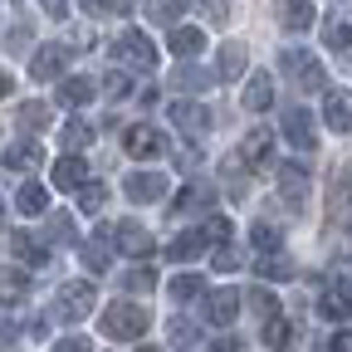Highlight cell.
Masks as SVG:
<instances>
[{"label": "cell", "instance_id": "6da1fadb", "mask_svg": "<svg viewBox=\"0 0 352 352\" xmlns=\"http://www.w3.org/2000/svg\"><path fill=\"white\" fill-rule=\"evenodd\" d=\"M103 333L118 342H132L147 333V308L142 303H108L103 308Z\"/></svg>", "mask_w": 352, "mask_h": 352}, {"label": "cell", "instance_id": "7a4b0ae2", "mask_svg": "<svg viewBox=\"0 0 352 352\" xmlns=\"http://www.w3.org/2000/svg\"><path fill=\"white\" fill-rule=\"evenodd\" d=\"M94 314V284L88 279H69L59 294H54V318L59 323H78Z\"/></svg>", "mask_w": 352, "mask_h": 352}, {"label": "cell", "instance_id": "3957f363", "mask_svg": "<svg viewBox=\"0 0 352 352\" xmlns=\"http://www.w3.org/2000/svg\"><path fill=\"white\" fill-rule=\"evenodd\" d=\"M122 147H127V157H132V162H152V157H162V152H166V138H162L157 127L138 122V127H127Z\"/></svg>", "mask_w": 352, "mask_h": 352}, {"label": "cell", "instance_id": "277c9868", "mask_svg": "<svg viewBox=\"0 0 352 352\" xmlns=\"http://www.w3.org/2000/svg\"><path fill=\"white\" fill-rule=\"evenodd\" d=\"M113 50H118V59H122V64L157 69V50H152V39H147V34H138V30H127V34L113 44Z\"/></svg>", "mask_w": 352, "mask_h": 352}, {"label": "cell", "instance_id": "5b68a950", "mask_svg": "<svg viewBox=\"0 0 352 352\" xmlns=\"http://www.w3.org/2000/svg\"><path fill=\"white\" fill-rule=\"evenodd\" d=\"M294 78H298V88H323V64L308 54V50H284V59H279Z\"/></svg>", "mask_w": 352, "mask_h": 352}, {"label": "cell", "instance_id": "8992f818", "mask_svg": "<svg viewBox=\"0 0 352 352\" xmlns=\"http://www.w3.org/2000/svg\"><path fill=\"white\" fill-rule=\"evenodd\" d=\"M284 138L298 147V152H314L318 147V132H314V118H308L303 108H289L284 113Z\"/></svg>", "mask_w": 352, "mask_h": 352}, {"label": "cell", "instance_id": "52a82bcc", "mask_svg": "<svg viewBox=\"0 0 352 352\" xmlns=\"http://www.w3.org/2000/svg\"><path fill=\"white\" fill-rule=\"evenodd\" d=\"M108 240H113L122 254H138V259H142V254H152V235H147L142 226H132V220L113 226V230H108Z\"/></svg>", "mask_w": 352, "mask_h": 352}, {"label": "cell", "instance_id": "ba28073f", "mask_svg": "<svg viewBox=\"0 0 352 352\" xmlns=\"http://www.w3.org/2000/svg\"><path fill=\"white\" fill-rule=\"evenodd\" d=\"M166 176L162 171H132L127 176V201H162L166 196Z\"/></svg>", "mask_w": 352, "mask_h": 352}, {"label": "cell", "instance_id": "9c48e42d", "mask_svg": "<svg viewBox=\"0 0 352 352\" xmlns=\"http://www.w3.org/2000/svg\"><path fill=\"white\" fill-rule=\"evenodd\" d=\"M235 314H240V294H235V289H215V294L206 298V318H210L215 328H230Z\"/></svg>", "mask_w": 352, "mask_h": 352}, {"label": "cell", "instance_id": "30bf717a", "mask_svg": "<svg viewBox=\"0 0 352 352\" xmlns=\"http://www.w3.org/2000/svg\"><path fill=\"white\" fill-rule=\"evenodd\" d=\"M64 64H69V50H59V44H44V50L34 54V64H30V74H34L39 83H50V78L64 74Z\"/></svg>", "mask_w": 352, "mask_h": 352}, {"label": "cell", "instance_id": "8fae6325", "mask_svg": "<svg viewBox=\"0 0 352 352\" xmlns=\"http://www.w3.org/2000/svg\"><path fill=\"white\" fill-rule=\"evenodd\" d=\"M323 122L333 132H352V98L342 94V88H333V94L323 98Z\"/></svg>", "mask_w": 352, "mask_h": 352}, {"label": "cell", "instance_id": "7c38bea8", "mask_svg": "<svg viewBox=\"0 0 352 352\" xmlns=\"http://www.w3.org/2000/svg\"><path fill=\"white\" fill-rule=\"evenodd\" d=\"M206 50V30H191V25H176L171 30V54L176 59H196Z\"/></svg>", "mask_w": 352, "mask_h": 352}, {"label": "cell", "instance_id": "4fadbf2b", "mask_svg": "<svg viewBox=\"0 0 352 352\" xmlns=\"http://www.w3.org/2000/svg\"><path fill=\"white\" fill-rule=\"evenodd\" d=\"M83 182H88V162H83V157L54 162V186H59V191H78Z\"/></svg>", "mask_w": 352, "mask_h": 352}, {"label": "cell", "instance_id": "5bb4252c", "mask_svg": "<svg viewBox=\"0 0 352 352\" xmlns=\"http://www.w3.org/2000/svg\"><path fill=\"white\" fill-rule=\"evenodd\" d=\"M10 250H15V259H20V264H30V270L50 264V245H39V240H34V235H25V230H15Z\"/></svg>", "mask_w": 352, "mask_h": 352}, {"label": "cell", "instance_id": "9a60e30c", "mask_svg": "<svg viewBox=\"0 0 352 352\" xmlns=\"http://www.w3.org/2000/svg\"><path fill=\"white\" fill-rule=\"evenodd\" d=\"M274 103V83H270V74H250V83H245V108L250 113H264Z\"/></svg>", "mask_w": 352, "mask_h": 352}, {"label": "cell", "instance_id": "2e32d148", "mask_svg": "<svg viewBox=\"0 0 352 352\" xmlns=\"http://www.w3.org/2000/svg\"><path fill=\"white\" fill-rule=\"evenodd\" d=\"M279 196H284L289 206H303V196H308V176H303V166H284V171H279Z\"/></svg>", "mask_w": 352, "mask_h": 352}, {"label": "cell", "instance_id": "e0dca14e", "mask_svg": "<svg viewBox=\"0 0 352 352\" xmlns=\"http://www.w3.org/2000/svg\"><path fill=\"white\" fill-rule=\"evenodd\" d=\"M171 122H182L186 132H206L210 127V113L201 103H171Z\"/></svg>", "mask_w": 352, "mask_h": 352}, {"label": "cell", "instance_id": "ac0fdd59", "mask_svg": "<svg viewBox=\"0 0 352 352\" xmlns=\"http://www.w3.org/2000/svg\"><path fill=\"white\" fill-rule=\"evenodd\" d=\"M279 20L298 34V30L314 25V6H308V0H279Z\"/></svg>", "mask_w": 352, "mask_h": 352}, {"label": "cell", "instance_id": "d6986e66", "mask_svg": "<svg viewBox=\"0 0 352 352\" xmlns=\"http://www.w3.org/2000/svg\"><path fill=\"white\" fill-rule=\"evenodd\" d=\"M44 162V152L34 147V142H15V147H6V166L10 171H34Z\"/></svg>", "mask_w": 352, "mask_h": 352}, {"label": "cell", "instance_id": "ffe728a7", "mask_svg": "<svg viewBox=\"0 0 352 352\" xmlns=\"http://www.w3.org/2000/svg\"><path fill=\"white\" fill-rule=\"evenodd\" d=\"M206 250V240H201V230H182V235H176L171 245H166V254L176 259V264H186V259H196Z\"/></svg>", "mask_w": 352, "mask_h": 352}, {"label": "cell", "instance_id": "44dd1931", "mask_svg": "<svg viewBox=\"0 0 352 352\" xmlns=\"http://www.w3.org/2000/svg\"><path fill=\"white\" fill-rule=\"evenodd\" d=\"M270 142H274L270 132H264V127H254L250 138H245V147H240V157H245L250 166H264V162H270Z\"/></svg>", "mask_w": 352, "mask_h": 352}, {"label": "cell", "instance_id": "7402d4cb", "mask_svg": "<svg viewBox=\"0 0 352 352\" xmlns=\"http://www.w3.org/2000/svg\"><path fill=\"white\" fill-rule=\"evenodd\" d=\"M88 98H94V78H64V83H59V103L83 108Z\"/></svg>", "mask_w": 352, "mask_h": 352}, {"label": "cell", "instance_id": "603a6c76", "mask_svg": "<svg viewBox=\"0 0 352 352\" xmlns=\"http://www.w3.org/2000/svg\"><path fill=\"white\" fill-rule=\"evenodd\" d=\"M30 294V279L15 274V270H0V303H20Z\"/></svg>", "mask_w": 352, "mask_h": 352}, {"label": "cell", "instance_id": "cb8c5ba5", "mask_svg": "<svg viewBox=\"0 0 352 352\" xmlns=\"http://www.w3.org/2000/svg\"><path fill=\"white\" fill-rule=\"evenodd\" d=\"M245 74V44H226L220 50V78H240Z\"/></svg>", "mask_w": 352, "mask_h": 352}, {"label": "cell", "instance_id": "d4e9b609", "mask_svg": "<svg viewBox=\"0 0 352 352\" xmlns=\"http://www.w3.org/2000/svg\"><path fill=\"white\" fill-rule=\"evenodd\" d=\"M15 206H20L25 215H39L44 206H50V191H44V186H34V182H30V186H20V196H15Z\"/></svg>", "mask_w": 352, "mask_h": 352}, {"label": "cell", "instance_id": "484cf974", "mask_svg": "<svg viewBox=\"0 0 352 352\" xmlns=\"http://www.w3.org/2000/svg\"><path fill=\"white\" fill-rule=\"evenodd\" d=\"M323 39H328V50H347V44H352V20H347V15H338V20H328V30H323Z\"/></svg>", "mask_w": 352, "mask_h": 352}, {"label": "cell", "instance_id": "4316f807", "mask_svg": "<svg viewBox=\"0 0 352 352\" xmlns=\"http://www.w3.org/2000/svg\"><path fill=\"white\" fill-rule=\"evenodd\" d=\"M83 264H88V270H108V235H94V240H88L83 245Z\"/></svg>", "mask_w": 352, "mask_h": 352}, {"label": "cell", "instance_id": "83f0119b", "mask_svg": "<svg viewBox=\"0 0 352 352\" xmlns=\"http://www.w3.org/2000/svg\"><path fill=\"white\" fill-rule=\"evenodd\" d=\"M250 245L264 250V254H274V250H279V230L270 226V220H259V226H250Z\"/></svg>", "mask_w": 352, "mask_h": 352}, {"label": "cell", "instance_id": "f1b7e54d", "mask_svg": "<svg viewBox=\"0 0 352 352\" xmlns=\"http://www.w3.org/2000/svg\"><path fill=\"white\" fill-rule=\"evenodd\" d=\"M103 201H108V191H103L98 182H94V186L83 182V186H78V210H83V215H98V210H103Z\"/></svg>", "mask_w": 352, "mask_h": 352}, {"label": "cell", "instance_id": "f546056e", "mask_svg": "<svg viewBox=\"0 0 352 352\" xmlns=\"http://www.w3.org/2000/svg\"><path fill=\"white\" fill-rule=\"evenodd\" d=\"M201 240H206V245H226V240H230V220H226V215H206Z\"/></svg>", "mask_w": 352, "mask_h": 352}, {"label": "cell", "instance_id": "4dcf8cb0", "mask_svg": "<svg viewBox=\"0 0 352 352\" xmlns=\"http://www.w3.org/2000/svg\"><path fill=\"white\" fill-rule=\"evenodd\" d=\"M201 289H206V284H201V274H176V279H171V298H176V303L196 298Z\"/></svg>", "mask_w": 352, "mask_h": 352}, {"label": "cell", "instance_id": "1f68e13d", "mask_svg": "<svg viewBox=\"0 0 352 352\" xmlns=\"http://www.w3.org/2000/svg\"><path fill=\"white\" fill-rule=\"evenodd\" d=\"M250 308H254L259 318H279V298H274L270 289H254V294H250Z\"/></svg>", "mask_w": 352, "mask_h": 352}, {"label": "cell", "instance_id": "d6a6232c", "mask_svg": "<svg viewBox=\"0 0 352 352\" xmlns=\"http://www.w3.org/2000/svg\"><path fill=\"white\" fill-rule=\"evenodd\" d=\"M20 122H25V127H34V132H39V127H50V108L30 98V103H20Z\"/></svg>", "mask_w": 352, "mask_h": 352}, {"label": "cell", "instance_id": "836d02e7", "mask_svg": "<svg viewBox=\"0 0 352 352\" xmlns=\"http://www.w3.org/2000/svg\"><path fill=\"white\" fill-rule=\"evenodd\" d=\"M88 142H94V122H69V127H64V147L78 152V147H88Z\"/></svg>", "mask_w": 352, "mask_h": 352}, {"label": "cell", "instance_id": "e575fe53", "mask_svg": "<svg viewBox=\"0 0 352 352\" xmlns=\"http://www.w3.org/2000/svg\"><path fill=\"white\" fill-rule=\"evenodd\" d=\"M196 338H201L196 323H186V318H176V323H171V347H182V352H186V347H196Z\"/></svg>", "mask_w": 352, "mask_h": 352}, {"label": "cell", "instance_id": "d590c367", "mask_svg": "<svg viewBox=\"0 0 352 352\" xmlns=\"http://www.w3.org/2000/svg\"><path fill=\"white\" fill-rule=\"evenodd\" d=\"M206 201H210L206 186H186L182 196H176V210H196V206H206Z\"/></svg>", "mask_w": 352, "mask_h": 352}, {"label": "cell", "instance_id": "8d00e7d4", "mask_svg": "<svg viewBox=\"0 0 352 352\" xmlns=\"http://www.w3.org/2000/svg\"><path fill=\"white\" fill-rule=\"evenodd\" d=\"M176 15H182V0H152V20L157 25H171Z\"/></svg>", "mask_w": 352, "mask_h": 352}, {"label": "cell", "instance_id": "74e56055", "mask_svg": "<svg viewBox=\"0 0 352 352\" xmlns=\"http://www.w3.org/2000/svg\"><path fill=\"white\" fill-rule=\"evenodd\" d=\"M289 333H294V328H289L284 318H270V328H264V342H270V347H284V342H289Z\"/></svg>", "mask_w": 352, "mask_h": 352}, {"label": "cell", "instance_id": "f35d334b", "mask_svg": "<svg viewBox=\"0 0 352 352\" xmlns=\"http://www.w3.org/2000/svg\"><path fill=\"white\" fill-rule=\"evenodd\" d=\"M318 314H323V318H342V314H347V298H342V294H323Z\"/></svg>", "mask_w": 352, "mask_h": 352}, {"label": "cell", "instance_id": "ab89813d", "mask_svg": "<svg viewBox=\"0 0 352 352\" xmlns=\"http://www.w3.org/2000/svg\"><path fill=\"white\" fill-rule=\"evenodd\" d=\"M152 284H157V274H152V270H132V274H127V289H138V294H147Z\"/></svg>", "mask_w": 352, "mask_h": 352}, {"label": "cell", "instance_id": "60d3db41", "mask_svg": "<svg viewBox=\"0 0 352 352\" xmlns=\"http://www.w3.org/2000/svg\"><path fill=\"white\" fill-rule=\"evenodd\" d=\"M215 270H226V274H230V270H240V254H235L230 245H220V250H215Z\"/></svg>", "mask_w": 352, "mask_h": 352}, {"label": "cell", "instance_id": "b9f144b4", "mask_svg": "<svg viewBox=\"0 0 352 352\" xmlns=\"http://www.w3.org/2000/svg\"><path fill=\"white\" fill-rule=\"evenodd\" d=\"M259 274H270V279H284V274H289V264H284V259H259Z\"/></svg>", "mask_w": 352, "mask_h": 352}, {"label": "cell", "instance_id": "7bdbcfd3", "mask_svg": "<svg viewBox=\"0 0 352 352\" xmlns=\"http://www.w3.org/2000/svg\"><path fill=\"white\" fill-rule=\"evenodd\" d=\"M54 352H94V342L88 338H64V342H54Z\"/></svg>", "mask_w": 352, "mask_h": 352}, {"label": "cell", "instance_id": "ee69618b", "mask_svg": "<svg viewBox=\"0 0 352 352\" xmlns=\"http://www.w3.org/2000/svg\"><path fill=\"white\" fill-rule=\"evenodd\" d=\"M176 83H182V88H206L210 78H206V74H196V69H186V74H176Z\"/></svg>", "mask_w": 352, "mask_h": 352}, {"label": "cell", "instance_id": "f6af8a7d", "mask_svg": "<svg viewBox=\"0 0 352 352\" xmlns=\"http://www.w3.org/2000/svg\"><path fill=\"white\" fill-rule=\"evenodd\" d=\"M39 6H44V15H54V20H64V15H69L64 0H39Z\"/></svg>", "mask_w": 352, "mask_h": 352}, {"label": "cell", "instance_id": "bcb514c9", "mask_svg": "<svg viewBox=\"0 0 352 352\" xmlns=\"http://www.w3.org/2000/svg\"><path fill=\"white\" fill-rule=\"evenodd\" d=\"M69 226H74V220H69V215H54V226H50V235H59V240H69Z\"/></svg>", "mask_w": 352, "mask_h": 352}, {"label": "cell", "instance_id": "7dc6e473", "mask_svg": "<svg viewBox=\"0 0 352 352\" xmlns=\"http://www.w3.org/2000/svg\"><path fill=\"white\" fill-rule=\"evenodd\" d=\"M78 6H83L88 15H103V10H113V0H78Z\"/></svg>", "mask_w": 352, "mask_h": 352}, {"label": "cell", "instance_id": "c3c4849f", "mask_svg": "<svg viewBox=\"0 0 352 352\" xmlns=\"http://www.w3.org/2000/svg\"><path fill=\"white\" fill-rule=\"evenodd\" d=\"M328 352H352V333H338V338L328 342Z\"/></svg>", "mask_w": 352, "mask_h": 352}, {"label": "cell", "instance_id": "681fc988", "mask_svg": "<svg viewBox=\"0 0 352 352\" xmlns=\"http://www.w3.org/2000/svg\"><path fill=\"white\" fill-rule=\"evenodd\" d=\"M103 83H108V94H122V88H127V78H122V74H108Z\"/></svg>", "mask_w": 352, "mask_h": 352}, {"label": "cell", "instance_id": "f907efd6", "mask_svg": "<svg viewBox=\"0 0 352 352\" xmlns=\"http://www.w3.org/2000/svg\"><path fill=\"white\" fill-rule=\"evenodd\" d=\"M210 352H240V342H235V338H220V342H215Z\"/></svg>", "mask_w": 352, "mask_h": 352}, {"label": "cell", "instance_id": "816d5d0a", "mask_svg": "<svg viewBox=\"0 0 352 352\" xmlns=\"http://www.w3.org/2000/svg\"><path fill=\"white\" fill-rule=\"evenodd\" d=\"M6 94H10V74H6V69H0V98H6Z\"/></svg>", "mask_w": 352, "mask_h": 352}, {"label": "cell", "instance_id": "f5cc1de1", "mask_svg": "<svg viewBox=\"0 0 352 352\" xmlns=\"http://www.w3.org/2000/svg\"><path fill=\"white\" fill-rule=\"evenodd\" d=\"M138 352H162V347H138Z\"/></svg>", "mask_w": 352, "mask_h": 352}, {"label": "cell", "instance_id": "db71d44e", "mask_svg": "<svg viewBox=\"0 0 352 352\" xmlns=\"http://www.w3.org/2000/svg\"><path fill=\"white\" fill-rule=\"evenodd\" d=\"M0 220H6V206H0Z\"/></svg>", "mask_w": 352, "mask_h": 352}]
</instances>
